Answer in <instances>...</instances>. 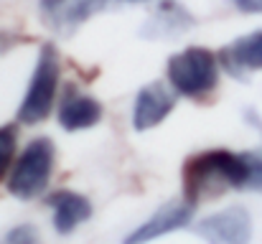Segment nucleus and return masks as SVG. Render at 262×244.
Wrapping results in <instances>:
<instances>
[{
	"mask_svg": "<svg viewBox=\"0 0 262 244\" xmlns=\"http://www.w3.org/2000/svg\"><path fill=\"white\" fill-rule=\"evenodd\" d=\"M38 3H41L43 15L59 28V23H61V18H64V10H67V3H69V0H38Z\"/></svg>",
	"mask_w": 262,
	"mask_h": 244,
	"instance_id": "obj_15",
	"label": "nucleus"
},
{
	"mask_svg": "<svg viewBox=\"0 0 262 244\" xmlns=\"http://www.w3.org/2000/svg\"><path fill=\"white\" fill-rule=\"evenodd\" d=\"M102 120V104L82 92L77 84H67L61 102H59V122L67 132H77V130H89Z\"/></svg>",
	"mask_w": 262,
	"mask_h": 244,
	"instance_id": "obj_8",
	"label": "nucleus"
},
{
	"mask_svg": "<svg viewBox=\"0 0 262 244\" xmlns=\"http://www.w3.org/2000/svg\"><path fill=\"white\" fill-rule=\"evenodd\" d=\"M247 163H250V181L247 188L250 191H260L262 193V148L257 150H247Z\"/></svg>",
	"mask_w": 262,
	"mask_h": 244,
	"instance_id": "obj_14",
	"label": "nucleus"
},
{
	"mask_svg": "<svg viewBox=\"0 0 262 244\" xmlns=\"http://www.w3.org/2000/svg\"><path fill=\"white\" fill-rule=\"evenodd\" d=\"M15 145H18V130H15V125H3L0 127V181L13 168Z\"/></svg>",
	"mask_w": 262,
	"mask_h": 244,
	"instance_id": "obj_12",
	"label": "nucleus"
},
{
	"mask_svg": "<svg viewBox=\"0 0 262 244\" xmlns=\"http://www.w3.org/2000/svg\"><path fill=\"white\" fill-rule=\"evenodd\" d=\"M196 234L206 244H250L252 242V216L245 206H227L209 214L196 227Z\"/></svg>",
	"mask_w": 262,
	"mask_h": 244,
	"instance_id": "obj_5",
	"label": "nucleus"
},
{
	"mask_svg": "<svg viewBox=\"0 0 262 244\" xmlns=\"http://www.w3.org/2000/svg\"><path fill=\"white\" fill-rule=\"evenodd\" d=\"M59 79H61V56L54 43H43L36 59V69L31 74L28 92L18 107V122L23 125H36L49 117L56 92H59Z\"/></svg>",
	"mask_w": 262,
	"mask_h": 244,
	"instance_id": "obj_3",
	"label": "nucleus"
},
{
	"mask_svg": "<svg viewBox=\"0 0 262 244\" xmlns=\"http://www.w3.org/2000/svg\"><path fill=\"white\" fill-rule=\"evenodd\" d=\"M120 3H148V0H120Z\"/></svg>",
	"mask_w": 262,
	"mask_h": 244,
	"instance_id": "obj_18",
	"label": "nucleus"
},
{
	"mask_svg": "<svg viewBox=\"0 0 262 244\" xmlns=\"http://www.w3.org/2000/svg\"><path fill=\"white\" fill-rule=\"evenodd\" d=\"M250 163L245 153L227 148L204 150L183 163V198L199 206V201L219 196L232 188H247Z\"/></svg>",
	"mask_w": 262,
	"mask_h": 244,
	"instance_id": "obj_1",
	"label": "nucleus"
},
{
	"mask_svg": "<svg viewBox=\"0 0 262 244\" xmlns=\"http://www.w3.org/2000/svg\"><path fill=\"white\" fill-rule=\"evenodd\" d=\"M176 107V92L168 89L161 81H150L145 84L138 97H135V107H133V125L138 132L153 130L158 127Z\"/></svg>",
	"mask_w": 262,
	"mask_h": 244,
	"instance_id": "obj_7",
	"label": "nucleus"
},
{
	"mask_svg": "<svg viewBox=\"0 0 262 244\" xmlns=\"http://www.w3.org/2000/svg\"><path fill=\"white\" fill-rule=\"evenodd\" d=\"M232 5L239 13H250V15H262V0H232Z\"/></svg>",
	"mask_w": 262,
	"mask_h": 244,
	"instance_id": "obj_16",
	"label": "nucleus"
},
{
	"mask_svg": "<svg viewBox=\"0 0 262 244\" xmlns=\"http://www.w3.org/2000/svg\"><path fill=\"white\" fill-rule=\"evenodd\" d=\"M54 143L51 138H36L26 145V150L20 153V158L13 163L10 175H8V191L20 198V201H31L38 198L54 173Z\"/></svg>",
	"mask_w": 262,
	"mask_h": 244,
	"instance_id": "obj_4",
	"label": "nucleus"
},
{
	"mask_svg": "<svg viewBox=\"0 0 262 244\" xmlns=\"http://www.w3.org/2000/svg\"><path fill=\"white\" fill-rule=\"evenodd\" d=\"M193 211H196V206H193L191 201H186L183 196H181V198H173V201L163 204V206H161L150 219H145L140 227H135V229L125 237L122 244H148V242H153V239H158V237H166V234H171V232H178V229H183V227L191 224Z\"/></svg>",
	"mask_w": 262,
	"mask_h": 244,
	"instance_id": "obj_6",
	"label": "nucleus"
},
{
	"mask_svg": "<svg viewBox=\"0 0 262 244\" xmlns=\"http://www.w3.org/2000/svg\"><path fill=\"white\" fill-rule=\"evenodd\" d=\"M188 28H193V15L178 0H161L158 8L145 20L140 36L150 41H161V38H176L186 33Z\"/></svg>",
	"mask_w": 262,
	"mask_h": 244,
	"instance_id": "obj_10",
	"label": "nucleus"
},
{
	"mask_svg": "<svg viewBox=\"0 0 262 244\" xmlns=\"http://www.w3.org/2000/svg\"><path fill=\"white\" fill-rule=\"evenodd\" d=\"M15 41H18V36H10V33H0V51L10 49V46H13Z\"/></svg>",
	"mask_w": 262,
	"mask_h": 244,
	"instance_id": "obj_17",
	"label": "nucleus"
},
{
	"mask_svg": "<svg viewBox=\"0 0 262 244\" xmlns=\"http://www.w3.org/2000/svg\"><path fill=\"white\" fill-rule=\"evenodd\" d=\"M46 204L51 206V214H54V229L59 234H72L79 224H84L89 216H92V204L89 198H84L82 193L77 191H54Z\"/></svg>",
	"mask_w": 262,
	"mask_h": 244,
	"instance_id": "obj_11",
	"label": "nucleus"
},
{
	"mask_svg": "<svg viewBox=\"0 0 262 244\" xmlns=\"http://www.w3.org/2000/svg\"><path fill=\"white\" fill-rule=\"evenodd\" d=\"M219 64L222 61L216 59L214 51L204 46H188L168 59L166 64L168 84L181 97L191 99L206 97L219 84Z\"/></svg>",
	"mask_w": 262,
	"mask_h": 244,
	"instance_id": "obj_2",
	"label": "nucleus"
},
{
	"mask_svg": "<svg viewBox=\"0 0 262 244\" xmlns=\"http://www.w3.org/2000/svg\"><path fill=\"white\" fill-rule=\"evenodd\" d=\"M222 66L232 77H250L252 72H262V31H252L247 36L234 38L219 54Z\"/></svg>",
	"mask_w": 262,
	"mask_h": 244,
	"instance_id": "obj_9",
	"label": "nucleus"
},
{
	"mask_svg": "<svg viewBox=\"0 0 262 244\" xmlns=\"http://www.w3.org/2000/svg\"><path fill=\"white\" fill-rule=\"evenodd\" d=\"M0 244H41L38 229L31 224H18L10 232H5V237L0 239Z\"/></svg>",
	"mask_w": 262,
	"mask_h": 244,
	"instance_id": "obj_13",
	"label": "nucleus"
}]
</instances>
